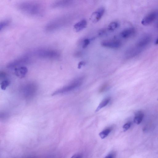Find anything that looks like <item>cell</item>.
I'll return each mask as SVG.
<instances>
[{"mask_svg": "<svg viewBox=\"0 0 158 158\" xmlns=\"http://www.w3.org/2000/svg\"><path fill=\"white\" fill-rule=\"evenodd\" d=\"M19 8L23 12L30 15H39L42 11L40 5L35 2L23 3L20 5Z\"/></svg>", "mask_w": 158, "mask_h": 158, "instance_id": "obj_1", "label": "cell"}, {"mask_svg": "<svg viewBox=\"0 0 158 158\" xmlns=\"http://www.w3.org/2000/svg\"><path fill=\"white\" fill-rule=\"evenodd\" d=\"M29 58L27 56H24L17 59L7 65L8 68L15 69L16 68L22 66L29 62Z\"/></svg>", "mask_w": 158, "mask_h": 158, "instance_id": "obj_4", "label": "cell"}, {"mask_svg": "<svg viewBox=\"0 0 158 158\" xmlns=\"http://www.w3.org/2000/svg\"><path fill=\"white\" fill-rule=\"evenodd\" d=\"M108 84L107 83H105L100 88L99 91L100 92H104L108 87Z\"/></svg>", "mask_w": 158, "mask_h": 158, "instance_id": "obj_21", "label": "cell"}, {"mask_svg": "<svg viewBox=\"0 0 158 158\" xmlns=\"http://www.w3.org/2000/svg\"><path fill=\"white\" fill-rule=\"evenodd\" d=\"M144 117V114L141 111H138L136 114L134 119V122L135 124H139L142 121Z\"/></svg>", "mask_w": 158, "mask_h": 158, "instance_id": "obj_13", "label": "cell"}, {"mask_svg": "<svg viewBox=\"0 0 158 158\" xmlns=\"http://www.w3.org/2000/svg\"><path fill=\"white\" fill-rule=\"evenodd\" d=\"M7 77V75L5 73L3 72H1L0 73V78L1 80H3L5 79H6Z\"/></svg>", "mask_w": 158, "mask_h": 158, "instance_id": "obj_22", "label": "cell"}, {"mask_svg": "<svg viewBox=\"0 0 158 158\" xmlns=\"http://www.w3.org/2000/svg\"><path fill=\"white\" fill-rule=\"evenodd\" d=\"M143 51V50L139 48L135 45L128 51L127 56L130 58L136 57L141 54Z\"/></svg>", "mask_w": 158, "mask_h": 158, "instance_id": "obj_10", "label": "cell"}, {"mask_svg": "<svg viewBox=\"0 0 158 158\" xmlns=\"http://www.w3.org/2000/svg\"><path fill=\"white\" fill-rule=\"evenodd\" d=\"M131 126V123L130 122H128L124 125L123 126V128L124 131H126L128 130Z\"/></svg>", "mask_w": 158, "mask_h": 158, "instance_id": "obj_20", "label": "cell"}, {"mask_svg": "<svg viewBox=\"0 0 158 158\" xmlns=\"http://www.w3.org/2000/svg\"><path fill=\"white\" fill-rule=\"evenodd\" d=\"M115 153H110V154H109L106 157H105L106 158H114L115 157Z\"/></svg>", "mask_w": 158, "mask_h": 158, "instance_id": "obj_23", "label": "cell"}, {"mask_svg": "<svg viewBox=\"0 0 158 158\" xmlns=\"http://www.w3.org/2000/svg\"><path fill=\"white\" fill-rule=\"evenodd\" d=\"M110 100V98H107L104 100L103 101H102L96 109L95 110V112L98 111L107 105L109 103Z\"/></svg>", "mask_w": 158, "mask_h": 158, "instance_id": "obj_14", "label": "cell"}, {"mask_svg": "<svg viewBox=\"0 0 158 158\" xmlns=\"http://www.w3.org/2000/svg\"><path fill=\"white\" fill-rule=\"evenodd\" d=\"M158 15V11H153L144 18L142 21V25L147 26L149 25L154 21Z\"/></svg>", "mask_w": 158, "mask_h": 158, "instance_id": "obj_6", "label": "cell"}, {"mask_svg": "<svg viewBox=\"0 0 158 158\" xmlns=\"http://www.w3.org/2000/svg\"><path fill=\"white\" fill-rule=\"evenodd\" d=\"M151 40V38L150 36H144L138 40L136 45L139 48L143 50L150 43Z\"/></svg>", "mask_w": 158, "mask_h": 158, "instance_id": "obj_7", "label": "cell"}, {"mask_svg": "<svg viewBox=\"0 0 158 158\" xmlns=\"http://www.w3.org/2000/svg\"><path fill=\"white\" fill-rule=\"evenodd\" d=\"M157 27H158V22L157 24Z\"/></svg>", "mask_w": 158, "mask_h": 158, "instance_id": "obj_28", "label": "cell"}, {"mask_svg": "<svg viewBox=\"0 0 158 158\" xmlns=\"http://www.w3.org/2000/svg\"><path fill=\"white\" fill-rule=\"evenodd\" d=\"M10 84V81L7 79H5V80H2L1 83V89L3 90H5Z\"/></svg>", "mask_w": 158, "mask_h": 158, "instance_id": "obj_15", "label": "cell"}, {"mask_svg": "<svg viewBox=\"0 0 158 158\" xmlns=\"http://www.w3.org/2000/svg\"><path fill=\"white\" fill-rule=\"evenodd\" d=\"M9 21H3L0 24V30L1 31L5 27H7L9 24Z\"/></svg>", "mask_w": 158, "mask_h": 158, "instance_id": "obj_18", "label": "cell"}, {"mask_svg": "<svg viewBox=\"0 0 158 158\" xmlns=\"http://www.w3.org/2000/svg\"><path fill=\"white\" fill-rule=\"evenodd\" d=\"M82 155L81 154H76L73 155L72 158H82Z\"/></svg>", "mask_w": 158, "mask_h": 158, "instance_id": "obj_26", "label": "cell"}, {"mask_svg": "<svg viewBox=\"0 0 158 158\" xmlns=\"http://www.w3.org/2000/svg\"><path fill=\"white\" fill-rule=\"evenodd\" d=\"M87 25V23L85 20H82L76 23L74 26V28L77 32L81 31L85 28Z\"/></svg>", "mask_w": 158, "mask_h": 158, "instance_id": "obj_12", "label": "cell"}, {"mask_svg": "<svg viewBox=\"0 0 158 158\" xmlns=\"http://www.w3.org/2000/svg\"><path fill=\"white\" fill-rule=\"evenodd\" d=\"M14 69L15 75L18 78H24L28 72L27 68L25 67L22 66L15 68Z\"/></svg>", "mask_w": 158, "mask_h": 158, "instance_id": "obj_9", "label": "cell"}, {"mask_svg": "<svg viewBox=\"0 0 158 158\" xmlns=\"http://www.w3.org/2000/svg\"><path fill=\"white\" fill-rule=\"evenodd\" d=\"M155 44L156 45H158V38L155 41Z\"/></svg>", "mask_w": 158, "mask_h": 158, "instance_id": "obj_27", "label": "cell"}, {"mask_svg": "<svg viewBox=\"0 0 158 158\" xmlns=\"http://www.w3.org/2000/svg\"><path fill=\"white\" fill-rule=\"evenodd\" d=\"M75 56L76 57H79L81 56L82 53L81 52H76L75 54Z\"/></svg>", "mask_w": 158, "mask_h": 158, "instance_id": "obj_24", "label": "cell"}, {"mask_svg": "<svg viewBox=\"0 0 158 158\" xmlns=\"http://www.w3.org/2000/svg\"><path fill=\"white\" fill-rule=\"evenodd\" d=\"M101 45L103 47L111 48L117 49L122 46L121 42L117 40H105L102 42Z\"/></svg>", "mask_w": 158, "mask_h": 158, "instance_id": "obj_5", "label": "cell"}, {"mask_svg": "<svg viewBox=\"0 0 158 158\" xmlns=\"http://www.w3.org/2000/svg\"><path fill=\"white\" fill-rule=\"evenodd\" d=\"M82 78H80L73 80L68 85L64 87L61 89L55 91L52 94L53 95L59 94L71 91L80 87L82 83Z\"/></svg>", "mask_w": 158, "mask_h": 158, "instance_id": "obj_3", "label": "cell"}, {"mask_svg": "<svg viewBox=\"0 0 158 158\" xmlns=\"http://www.w3.org/2000/svg\"><path fill=\"white\" fill-rule=\"evenodd\" d=\"M90 43V41L89 39H86L84 41L83 44L82 46V48H86L87 46Z\"/></svg>", "mask_w": 158, "mask_h": 158, "instance_id": "obj_19", "label": "cell"}, {"mask_svg": "<svg viewBox=\"0 0 158 158\" xmlns=\"http://www.w3.org/2000/svg\"><path fill=\"white\" fill-rule=\"evenodd\" d=\"M119 24L117 22H111L109 26V29L110 31H113L117 29Z\"/></svg>", "mask_w": 158, "mask_h": 158, "instance_id": "obj_17", "label": "cell"}, {"mask_svg": "<svg viewBox=\"0 0 158 158\" xmlns=\"http://www.w3.org/2000/svg\"><path fill=\"white\" fill-rule=\"evenodd\" d=\"M36 54L40 58L48 59H57L60 56L58 51L49 49H42L36 51Z\"/></svg>", "mask_w": 158, "mask_h": 158, "instance_id": "obj_2", "label": "cell"}, {"mask_svg": "<svg viewBox=\"0 0 158 158\" xmlns=\"http://www.w3.org/2000/svg\"><path fill=\"white\" fill-rule=\"evenodd\" d=\"M105 12V9L104 8H99L96 11L92 14L91 19L93 22H98L103 16Z\"/></svg>", "mask_w": 158, "mask_h": 158, "instance_id": "obj_8", "label": "cell"}, {"mask_svg": "<svg viewBox=\"0 0 158 158\" xmlns=\"http://www.w3.org/2000/svg\"><path fill=\"white\" fill-rule=\"evenodd\" d=\"M111 131V128L106 129L100 133L99 134V135L102 139H104L108 136Z\"/></svg>", "mask_w": 158, "mask_h": 158, "instance_id": "obj_16", "label": "cell"}, {"mask_svg": "<svg viewBox=\"0 0 158 158\" xmlns=\"http://www.w3.org/2000/svg\"><path fill=\"white\" fill-rule=\"evenodd\" d=\"M135 30L133 28H128L123 30L120 35L123 38H128L133 36L135 34Z\"/></svg>", "mask_w": 158, "mask_h": 158, "instance_id": "obj_11", "label": "cell"}, {"mask_svg": "<svg viewBox=\"0 0 158 158\" xmlns=\"http://www.w3.org/2000/svg\"><path fill=\"white\" fill-rule=\"evenodd\" d=\"M85 63L84 62H81L79 63L78 65V68L80 69L82 66L84 65Z\"/></svg>", "mask_w": 158, "mask_h": 158, "instance_id": "obj_25", "label": "cell"}]
</instances>
